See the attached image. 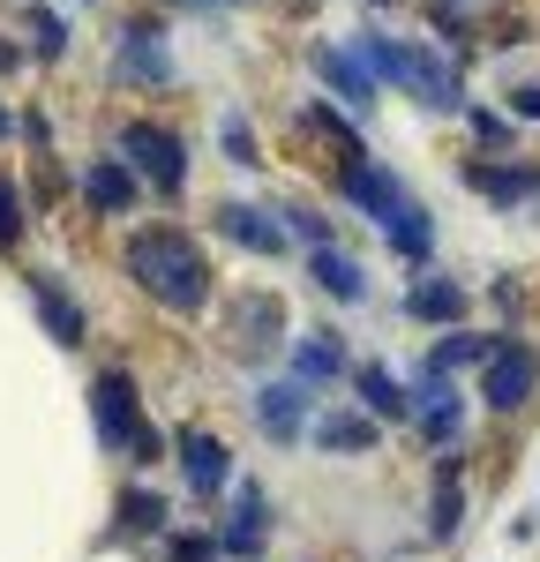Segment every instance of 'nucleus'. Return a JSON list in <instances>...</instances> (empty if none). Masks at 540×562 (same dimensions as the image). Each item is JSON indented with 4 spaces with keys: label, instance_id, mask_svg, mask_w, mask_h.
<instances>
[{
    "label": "nucleus",
    "instance_id": "obj_7",
    "mask_svg": "<svg viewBox=\"0 0 540 562\" xmlns=\"http://www.w3.org/2000/svg\"><path fill=\"white\" fill-rule=\"evenodd\" d=\"M225 338H233V352L240 360H263V352H278L285 346V301L278 293H233L225 301Z\"/></svg>",
    "mask_w": 540,
    "mask_h": 562
},
{
    "label": "nucleus",
    "instance_id": "obj_34",
    "mask_svg": "<svg viewBox=\"0 0 540 562\" xmlns=\"http://www.w3.org/2000/svg\"><path fill=\"white\" fill-rule=\"evenodd\" d=\"M15 60H23V53H15V45H0V76H8V68H15Z\"/></svg>",
    "mask_w": 540,
    "mask_h": 562
},
{
    "label": "nucleus",
    "instance_id": "obj_10",
    "mask_svg": "<svg viewBox=\"0 0 540 562\" xmlns=\"http://www.w3.org/2000/svg\"><path fill=\"white\" fill-rule=\"evenodd\" d=\"M263 540H270V503H263L256 480H240V487H233V518H225V532H218V555L256 562V555H263Z\"/></svg>",
    "mask_w": 540,
    "mask_h": 562
},
{
    "label": "nucleus",
    "instance_id": "obj_22",
    "mask_svg": "<svg viewBox=\"0 0 540 562\" xmlns=\"http://www.w3.org/2000/svg\"><path fill=\"white\" fill-rule=\"evenodd\" d=\"M301 128H308L315 143L330 150V166H353V158H368V143H360V135L346 128V121H338V113H330L323 98H308V105H301Z\"/></svg>",
    "mask_w": 540,
    "mask_h": 562
},
{
    "label": "nucleus",
    "instance_id": "obj_36",
    "mask_svg": "<svg viewBox=\"0 0 540 562\" xmlns=\"http://www.w3.org/2000/svg\"><path fill=\"white\" fill-rule=\"evenodd\" d=\"M368 8H383V0H368Z\"/></svg>",
    "mask_w": 540,
    "mask_h": 562
},
{
    "label": "nucleus",
    "instance_id": "obj_6",
    "mask_svg": "<svg viewBox=\"0 0 540 562\" xmlns=\"http://www.w3.org/2000/svg\"><path fill=\"white\" fill-rule=\"evenodd\" d=\"M533 390H540V346L495 338V352L481 360V397H488V413H526Z\"/></svg>",
    "mask_w": 540,
    "mask_h": 562
},
{
    "label": "nucleus",
    "instance_id": "obj_31",
    "mask_svg": "<svg viewBox=\"0 0 540 562\" xmlns=\"http://www.w3.org/2000/svg\"><path fill=\"white\" fill-rule=\"evenodd\" d=\"M285 233H301L308 248H323V240H330V217H315V211H285Z\"/></svg>",
    "mask_w": 540,
    "mask_h": 562
},
{
    "label": "nucleus",
    "instance_id": "obj_24",
    "mask_svg": "<svg viewBox=\"0 0 540 562\" xmlns=\"http://www.w3.org/2000/svg\"><path fill=\"white\" fill-rule=\"evenodd\" d=\"M458 525H465V480H458V458H443V473H436V518H428V540H458Z\"/></svg>",
    "mask_w": 540,
    "mask_h": 562
},
{
    "label": "nucleus",
    "instance_id": "obj_21",
    "mask_svg": "<svg viewBox=\"0 0 540 562\" xmlns=\"http://www.w3.org/2000/svg\"><path fill=\"white\" fill-rule=\"evenodd\" d=\"M315 450H330V458H353V450H375V413H323L308 428Z\"/></svg>",
    "mask_w": 540,
    "mask_h": 562
},
{
    "label": "nucleus",
    "instance_id": "obj_15",
    "mask_svg": "<svg viewBox=\"0 0 540 562\" xmlns=\"http://www.w3.org/2000/svg\"><path fill=\"white\" fill-rule=\"evenodd\" d=\"M465 188L473 195H488V203H533L540 195V166L533 158H503V166H465Z\"/></svg>",
    "mask_w": 540,
    "mask_h": 562
},
{
    "label": "nucleus",
    "instance_id": "obj_23",
    "mask_svg": "<svg viewBox=\"0 0 540 562\" xmlns=\"http://www.w3.org/2000/svg\"><path fill=\"white\" fill-rule=\"evenodd\" d=\"M353 390L368 397V413H375V420H405V413H413V397H405V383L391 375V368H383V360H368V368H353Z\"/></svg>",
    "mask_w": 540,
    "mask_h": 562
},
{
    "label": "nucleus",
    "instance_id": "obj_18",
    "mask_svg": "<svg viewBox=\"0 0 540 562\" xmlns=\"http://www.w3.org/2000/svg\"><path fill=\"white\" fill-rule=\"evenodd\" d=\"M308 60H315V76H323V83L338 90L346 105H375V76L360 68V53H338V45H315Z\"/></svg>",
    "mask_w": 540,
    "mask_h": 562
},
{
    "label": "nucleus",
    "instance_id": "obj_19",
    "mask_svg": "<svg viewBox=\"0 0 540 562\" xmlns=\"http://www.w3.org/2000/svg\"><path fill=\"white\" fill-rule=\"evenodd\" d=\"M465 285H458V278H420V285H413V293H405V315H413V323H465Z\"/></svg>",
    "mask_w": 540,
    "mask_h": 562
},
{
    "label": "nucleus",
    "instance_id": "obj_11",
    "mask_svg": "<svg viewBox=\"0 0 540 562\" xmlns=\"http://www.w3.org/2000/svg\"><path fill=\"white\" fill-rule=\"evenodd\" d=\"M256 420H263L270 442H301V435H308V383H301V375L263 383L256 390Z\"/></svg>",
    "mask_w": 540,
    "mask_h": 562
},
{
    "label": "nucleus",
    "instance_id": "obj_8",
    "mask_svg": "<svg viewBox=\"0 0 540 562\" xmlns=\"http://www.w3.org/2000/svg\"><path fill=\"white\" fill-rule=\"evenodd\" d=\"M31 301H38V323H45V338L60 352H76L90 338V315H83V301L53 278V270H31Z\"/></svg>",
    "mask_w": 540,
    "mask_h": 562
},
{
    "label": "nucleus",
    "instance_id": "obj_16",
    "mask_svg": "<svg viewBox=\"0 0 540 562\" xmlns=\"http://www.w3.org/2000/svg\"><path fill=\"white\" fill-rule=\"evenodd\" d=\"M113 68H121L128 83H150V90H166V83H173V60H166V45H158V31H150V23H135L128 38H121Z\"/></svg>",
    "mask_w": 540,
    "mask_h": 562
},
{
    "label": "nucleus",
    "instance_id": "obj_30",
    "mask_svg": "<svg viewBox=\"0 0 540 562\" xmlns=\"http://www.w3.org/2000/svg\"><path fill=\"white\" fill-rule=\"evenodd\" d=\"M465 121H473V135H481V143H510V121H503V113H488V105H465Z\"/></svg>",
    "mask_w": 540,
    "mask_h": 562
},
{
    "label": "nucleus",
    "instance_id": "obj_32",
    "mask_svg": "<svg viewBox=\"0 0 540 562\" xmlns=\"http://www.w3.org/2000/svg\"><path fill=\"white\" fill-rule=\"evenodd\" d=\"M510 113H518V121H540V76L533 83H510Z\"/></svg>",
    "mask_w": 540,
    "mask_h": 562
},
{
    "label": "nucleus",
    "instance_id": "obj_28",
    "mask_svg": "<svg viewBox=\"0 0 540 562\" xmlns=\"http://www.w3.org/2000/svg\"><path fill=\"white\" fill-rule=\"evenodd\" d=\"M121 525H128V532H158V525H166V503L135 487V495H121Z\"/></svg>",
    "mask_w": 540,
    "mask_h": 562
},
{
    "label": "nucleus",
    "instance_id": "obj_33",
    "mask_svg": "<svg viewBox=\"0 0 540 562\" xmlns=\"http://www.w3.org/2000/svg\"><path fill=\"white\" fill-rule=\"evenodd\" d=\"M173 562H218V540H173Z\"/></svg>",
    "mask_w": 540,
    "mask_h": 562
},
{
    "label": "nucleus",
    "instance_id": "obj_5",
    "mask_svg": "<svg viewBox=\"0 0 540 562\" xmlns=\"http://www.w3.org/2000/svg\"><path fill=\"white\" fill-rule=\"evenodd\" d=\"M398 90H413L428 113H465V68L443 45H398Z\"/></svg>",
    "mask_w": 540,
    "mask_h": 562
},
{
    "label": "nucleus",
    "instance_id": "obj_12",
    "mask_svg": "<svg viewBox=\"0 0 540 562\" xmlns=\"http://www.w3.org/2000/svg\"><path fill=\"white\" fill-rule=\"evenodd\" d=\"M135 195H143V180H135V166L113 150V158H90V173H83V203L98 217H128L135 211Z\"/></svg>",
    "mask_w": 540,
    "mask_h": 562
},
{
    "label": "nucleus",
    "instance_id": "obj_29",
    "mask_svg": "<svg viewBox=\"0 0 540 562\" xmlns=\"http://www.w3.org/2000/svg\"><path fill=\"white\" fill-rule=\"evenodd\" d=\"M23 225H31V211H23V195H15V180L0 173V248H15V240H23Z\"/></svg>",
    "mask_w": 540,
    "mask_h": 562
},
{
    "label": "nucleus",
    "instance_id": "obj_3",
    "mask_svg": "<svg viewBox=\"0 0 540 562\" xmlns=\"http://www.w3.org/2000/svg\"><path fill=\"white\" fill-rule=\"evenodd\" d=\"M90 420H98V442L105 450H128L135 465H158V428L143 420V405H135V383L121 375V368H105L98 383H90Z\"/></svg>",
    "mask_w": 540,
    "mask_h": 562
},
{
    "label": "nucleus",
    "instance_id": "obj_20",
    "mask_svg": "<svg viewBox=\"0 0 540 562\" xmlns=\"http://www.w3.org/2000/svg\"><path fill=\"white\" fill-rule=\"evenodd\" d=\"M293 375L301 383H338L346 375V346H338V330H308V338H293Z\"/></svg>",
    "mask_w": 540,
    "mask_h": 562
},
{
    "label": "nucleus",
    "instance_id": "obj_4",
    "mask_svg": "<svg viewBox=\"0 0 540 562\" xmlns=\"http://www.w3.org/2000/svg\"><path fill=\"white\" fill-rule=\"evenodd\" d=\"M113 150L135 166V180H150L158 195H180L188 188V143H180L166 121H121Z\"/></svg>",
    "mask_w": 540,
    "mask_h": 562
},
{
    "label": "nucleus",
    "instance_id": "obj_25",
    "mask_svg": "<svg viewBox=\"0 0 540 562\" xmlns=\"http://www.w3.org/2000/svg\"><path fill=\"white\" fill-rule=\"evenodd\" d=\"M488 352H495V338H481V330H458V323H450V338L436 346V360H428V368H443V375H450V368H481Z\"/></svg>",
    "mask_w": 540,
    "mask_h": 562
},
{
    "label": "nucleus",
    "instance_id": "obj_26",
    "mask_svg": "<svg viewBox=\"0 0 540 562\" xmlns=\"http://www.w3.org/2000/svg\"><path fill=\"white\" fill-rule=\"evenodd\" d=\"M23 31H31V53H38V60H60V53H68V23H60L53 8H31Z\"/></svg>",
    "mask_w": 540,
    "mask_h": 562
},
{
    "label": "nucleus",
    "instance_id": "obj_27",
    "mask_svg": "<svg viewBox=\"0 0 540 562\" xmlns=\"http://www.w3.org/2000/svg\"><path fill=\"white\" fill-rule=\"evenodd\" d=\"M218 143L233 166H263V150H256V128H248V113H225L218 121Z\"/></svg>",
    "mask_w": 540,
    "mask_h": 562
},
{
    "label": "nucleus",
    "instance_id": "obj_17",
    "mask_svg": "<svg viewBox=\"0 0 540 562\" xmlns=\"http://www.w3.org/2000/svg\"><path fill=\"white\" fill-rule=\"evenodd\" d=\"M308 278L315 285H323V293H330V301H368V270H360L353 256H346V248H338V240H323V248H308Z\"/></svg>",
    "mask_w": 540,
    "mask_h": 562
},
{
    "label": "nucleus",
    "instance_id": "obj_35",
    "mask_svg": "<svg viewBox=\"0 0 540 562\" xmlns=\"http://www.w3.org/2000/svg\"><path fill=\"white\" fill-rule=\"evenodd\" d=\"M8 135H15V121H8V105H0V143H8Z\"/></svg>",
    "mask_w": 540,
    "mask_h": 562
},
{
    "label": "nucleus",
    "instance_id": "obj_9",
    "mask_svg": "<svg viewBox=\"0 0 540 562\" xmlns=\"http://www.w3.org/2000/svg\"><path fill=\"white\" fill-rule=\"evenodd\" d=\"M180 473H188V495H195V503H211V495L233 487V450H225L211 428H188L180 435Z\"/></svg>",
    "mask_w": 540,
    "mask_h": 562
},
{
    "label": "nucleus",
    "instance_id": "obj_13",
    "mask_svg": "<svg viewBox=\"0 0 540 562\" xmlns=\"http://www.w3.org/2000/svg\"><path fill=\"white\" fill-rule=\"evenodd\" d=\"M218 233L233 240V248H248V256H285V225L270 211H256V203H218Z\"/></svg>",
    "mask_w": 540,
    "mask_h": 562
},
{
    "label": "nucleus",
    "instance_id": "obj_14",
    "mask_svg": "<svg viewBox=\"0 0 540 562\" xmlns=\"http://www.w3.org/2000/svg\"><path fill=\"white\" fill-rule=\"evenodd\" d=\"M495 8H503V0H428V23H436V31L450 38V53L465 60L473 38H488V31H495Z\"/></svg>",
    "mask_w": 540,
    "mask_h": 562
},
{
    "label": "nucleus",
    "instance_id": "obj_2",
    "mask_svg": "<svg viewBox=\"0 0 540 562\" xmlns=\"http://www.w3.org/2000/svg\"><path fill=\"white\" fill-rule=\"evenodd\" d=\"M338 195H346L360 217H375V225H383V240H391L405 262H428V248H436V225H428V211L405 195V180L391 173V166H375V158L338 166Z\"/></svg>",
    "mask_w": 540,
    "mask_h": 562
},
{
    "label": "nucleus",
    "instance_id": "obj_1",
    "mask_svg": "<svg viewBox=\"0 0 540 562\" xmlns=\"http://www.w3.org/2000/svg\"><path fill=\"white\" fill-rule=\"evenodd\" d=\"M121 262H128V278L166 307V315H203V307H211V256L195 248V233H180V225H143V233H128Z\"/></svg>",
    "mask_w": 540,
    "mask_h": 562
}]
</instances>
